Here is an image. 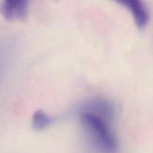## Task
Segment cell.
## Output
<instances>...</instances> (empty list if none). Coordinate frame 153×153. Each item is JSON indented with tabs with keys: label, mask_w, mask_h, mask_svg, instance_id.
<instances>
[{
	"label": "cell",
	"mask_w": 153,
	"mask_h": 153,
	"mask_svg": "<svg viewBox=\"0 0 153 153\" xmlns=\"http://www.w3.org/2000/svg\"><path fill=\"white\" fill-rule=\"evenodd\" d=\"M80 124L96 148L103 153H116L118 142L108 121L88 113H78Z\"/></svg>",
	"instance_id": "1"
},
{
	"label": "cell",
	"mask_w": 153,
	"mask_h": 153,
	"mask_svg": "<svg viewBox=\"0 0 153 153\" xmlns=\"http://www.w3.org/2000/svg\"><path fill=\"white\" fill-rule=\"evenodd\" d=\"M115 106L108 99L96 97L87 100L80 105L78 113H88L99 117L109 123L115 117Z\"/></svg>",
	"instance_id": "2"
},
{
	"label": "cell",
	"mask_w": 153,
	"mask_h": 153,
	"mask_svg": "<svg viewBox=\"0 0 153 153\" xmlns=\"http://www.w3.org/2000/svg\"><path fill=\"white\" fill-rule=\"evenodd\" d=\"M126 8L133 15L135 24L139 28L145 27L150 20L149 11L142 0H113Z\"/></svg>",
	"instance_id": "3"
},
{
	"label": "cell",
	"mask_w": 153,
	"mask_h": 153,
	"mask_svg": "<svg viewBox=\"0 0 153 153\" xmlns=\"http://www.w3.org/2000/svg\"><path fill=\"white\" fill-rule=\"evenodd\" d=\"M28 3L29 0H2L1 13L10 21L22 19L26 14Z\"/></svg>",
	"instance_id": "4"
},
{
	"label": "cell",
	"mask_w": 153,
	"mask_h": 153,
	"mask_svg": "<svg viewBox=\"0 0 153 153\" xmlns=\"http://www.w3.org/2000/svg\"><path fill=\"white\" fill-rule=\"evenodd\" d=\"M53 122V118L42 110H37L32 117V126L36 131H41L49 127Z\"/></svg>",
	"instance_id": "5"
}]
</instances>
